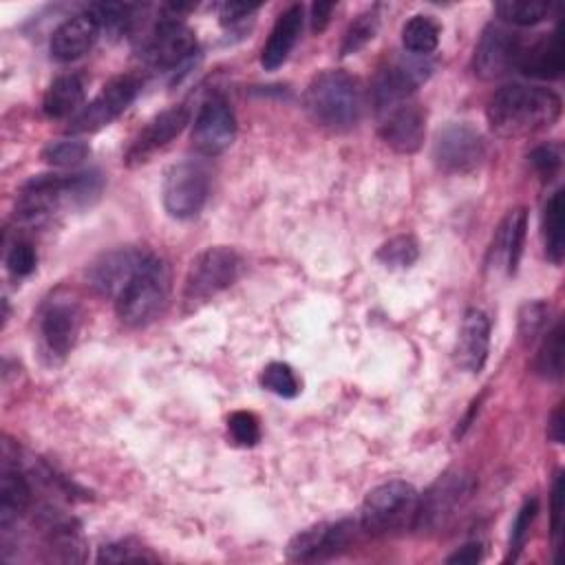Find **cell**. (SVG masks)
<instances>
[{
	"label": "cell",
	"mask_w": 565,
	"mask_h": 565,
	"mask_svg": "<svg viewBox=\"0 0 565 565\" xmlns=\"http://www.w3.org/2000/svg\"><path fill=\"white\" fill-rule=\"evenodd\" d=\"M402 44L415 55H428L439 44V26L430 15H413L402 29Z\"/></svg>",
	"instance_id": "obj_28"
},
{
	"label": "cell",
	"mask_w": 565,
	"mask_h": 565,
	"mask_svg": "<svg viewBox=\"0 0 565 565\" xmlns=\"http://www.w3.org/2000/svg\"><path fill=\"white\" fill-rule=\"evenodd\" d=\"M377 115H380V137L384 139L386 146L404 154L419 150L426 135V113L413 97Z\"/></svg>",
	"instance_id": "obj_14"
},
{
	"label": "cell",
	"mask_w": 565,
	"mask_h": 565,
	"mask_svg": "<svg viewBox=\"0 0 565 565\" xmlns=\"http://www.w3.org/2000/svg\"><path fill=\"white\" fill-rule=\"evenodd\" d=\"M561 148L556 143H543V146H536L532 152H530V163L532 168L536 170V174L541 179H552L558 168H561Z\"/></svg>",
	"instance_id": "obj_38"
},
{
	"label": "cell",
	"mask_w": 565,
	"mask_h": 565,
	"mask_svg": "<svg viewBox=\"0 0 565 565\" xmlns=\"http://www.w3.org/2000/svg\"><path fill=\"white\" fill-rule=\"evenodd\" d=\"M99 190L102 177L93 170L77 174H38L22 185L15 214L33 221L62 205H86L99 194Z\"/></svg>",
	"instance_id": "obj_3"
},
{
	"label": "cell",
	"mask_w": 565,
	"mask_h": 565,
	"mask_svg": "<svg viewBox=\"0 0 565 565\" xmlns=\"http://www.w3.org/2000/svg\"><path fill=\"white\" fill-rule=\"evenodd\" d=\"M561 115V97L550 88L523 84L501 86L488 102V121L501 137H519L550 128Z\"/></svg>",
	"instance_id": "obj_1"
},
{
	"label": "cell",
	"mask_w": 565,
	"mask_h": 565,
	"mask_svg": "<svg viewBox=\"0 0 565 565\" xmlns=\"http://www.w3.org/2000/svg\"><path fill=\"white\" fill-rule=\"evenodd\" d=\"M536 512H539V501L536 499H527L521 510L516 512V519L512 523V532H510V554H508V561H514L521 552V547L525 545V539L530 534V527L536 519Z\"/></svg>",
	"instance_id": "obj_36"
},
{
	"label": "cell",
	"mask_w": 565,
	"mask_h": 565,
	"mask_svg": "<svg viewBox=\"0 0 565 565\" xmlns=\"http://www.w3.org/2000/svg\"><path fill=\"white\" fill-rule=\"evenodd\" d=\"M168 269L157 256H148L143 267L115 298L117 316L124 324L143 327L154 320L168 302Z\"/></svg>",
	"instance_id": "obj_5"
},
{
	"label": "cell",
	"mask_w": 565,
	"mask_h": 565,
	"mask_svg": "<svg viewBox=\"0 0 565 565\" xmlns=\"http://www.w3.org/2000/svg\"><path fill=\"white\" fill-rule=\"evenodd\" d=\"M79 309L68 298H53L44 305L40 316V335L46 351L55 358H64L77 338Z\"/></svg>",
	"instance_id": "obj_18"
},
{
	"label": "cell",
	"mask_w": 565,
	"mask_h": 565,
	"mask_svg": "<svg viewBox=\"0 0 565 565\" xmlns=\"http://www.w3.org/2000/svg\"><path fill=\"white\" fill-rule=\"evenodd\" d=\"M488 349H490V320L483 311L470 309L463 316L457 347H455V358L457 364L470 373H479L488 360Z\"/></svg>",
	"instance_id": "obj_21"
},
{
	"label": "cell",
	"mask_w": 565,
	"mask_h": 565,
	"mask_svg": "<svg viewBox=\"0 0 565 565\" xmlns=\"http://www.w3.org/2000/svg\"><path fill=\"white\" fill-rule=\"evenodd\" d=\"M333 9H335L333 2H316L311 7V29L320 33L329 24V18H331Z\"/></svg>",
	"instance_id": "obj_43"
},
{
	"label": "cell",
	"mask_w": 565,
	"mask_h": 565,
	"mask_svg": "<svg viewBox=\"0 0 565 565\" xmlns=\"http://www.w3.org/2000/svg\"><path fill=\"white\" fill-rule=\"evenodd\" d=\"M497 13L501 20L516 26H532L547 18L550 2L541 0H501L497 2Z\"/></svg>",
	"instance_id": "obj_29"
},
{
	"label": "cell",
	"mask_w": 565,
	"mask_h": 565,
	"mask_svg": "<svg viewBox=\"0 0 565 565\" xmlns=\"http://www.w3.org/2000/svg\"><path fill=\"white\" fill-rule=\"evenodd\" d=\"M256 9V4H245V2H227L221 7V20L223 22H236L247 18L252 11Z\"/></svg>",
	"instance_id": "obj_42"
},
{
	"label": "cell",
	"mask_w": 565,
	"mask_h": 565,
	"mask_svg": "<svg viewBox=\"0 0 565 565\" xmlns=\"http://www.w3.org/2000/svg\"><path fill=\"white\" fill-rule=\"evenodd\" d=\"M375 31H377V13L375 11H366V13L358 15L349 24V29H347V33L342 38V46H340L342 55L358 53L366 42L373 40Z\"/></svg>",
	"instance_id": "obj_35"
},
{
	"label": "cell",
	"mask_w": 565,
	"mask_h": 565,
	"mask_svg": "<svg viewBox=\"0 0 565 565\" xmlns=\"http://www.w3.org/2000/svg\"><path fill=\"white\" fill-rule=\"evenodd\" d=\"M260 384L271 391L274 395L278 397H296L298 391H300V384H298V377L296 373L291 371L289 364H282V362H271L263 369V375H260Z\"/></svg>",
	"instance_id": "obj_34"
},
{
	"label": "cell",
	"mask_w": 565,
	"mask_h": 565,
	"mask_svg": "<svg viewBox=\"0 0 565 565\" xmlns=\"http://www.w3.org/2000/svg\"><path fill=\"white\" fill-rule=\"evenodd\" d=\"M305 106L313 121L331 130L353 128L364 110L362 84L347 71L318 73L305 93Z\"/></svg>",
	"instance_id": "obj_2"
},
{
	"label": "cell",
	"mask_w": 565,
	"mask_h": 565,
	"mask_svg": "<svg viewBox=\"0 0 565 565\" xmlns=\"http://www.w3.org/2000/svg\"><path fill=\"white\" fill-rule=\"evenodd\" d=\"M148 252L135 249V247H121V249H113L108 254H104L102 258H97L86 276L90 287L108 298H117L121 294V289L135 278V274L143 267V263L148 260Z\"/></svg>",
	"instance_id": "obj_16"
},
{
	"label": "cell",
	"mask_w": 565,
	"mask_h": 565,
	"mask_svg": "<svg viewBox=\"0 0 565 565\" xmlns=\"http://www.w3.org/2000/svg\"><path fill=\"white\" fill-rule=\"evenodd\" d=\"M547 435L552 441L561 444V439H563V408L561 406L552 413V419L547 424Z\"/></svg>",
	"instance_id": "obj_45"
},
{
	"label": "cell",
	"mask_w": 565,
	"mask_h": 565,
	"mask_svg": "<svg viewBox=\"0 0 565 565\" xmlns=\"http://www.w3.org/2000/svg\"><path fill=\"white\" fill-rule=\"evenodd\" d=\"M521 38L501 24H488L475 46L472 71L481 79H497L516 66L521 55Z\"/></svg>",
	"instance_id": "obj_11"
},
{
	"label": "cell",
	"mask_w": 565,
	"mask_h": 565,
	"mask_svg": "<svg viewBox=\"0 0 565 565\" xmlns=\"http://www.w3.org/2000/svg\"><path fill=\"white\" fill-rule=\"evenodd\" d=\"M141 88V82L132 75H119L110 79L99 95L88 102L71 121L68 132H95L104 126H108L113 119H117L137 97Z\"/></svg>",
	"instance_id": "obj_9"
},
{
	"label": "cell",
	"mask_w": 565,
	"mask_h": 565,
	"mask_svg": "<svg viewBox=\"0 0 565 565\" xmlns=\"http://www.w3.org/2000/svg\"><path fill=\"white\" fill-rule=\"evenodd\" d=\"M481 561V545L479 543H468L461 550H457L455 554L448 556V563H459V565H472Z\"/></svg>",
	"instance_id": "obj_44"
},
{
	"label": "cell",
	"mask_w": 565,
	"mask_h": 565,
	"mask_svg": "<svg viewBox=\"0 0 565 565\" xmlns=\"http://www.w3.org/2000/svg\"><path fill=\"white\" fill-rule=\"evenodd\" d=\"M31 503V488L24 475L18 468H2L0 477V512H2V525H7L11 519H15L20 512H24Z\"/></svg>",
	"instance_id": "obj_26"
},
{
	"label": "cell",
	"mask_w": 565,
	"mask_h": 565,
	"mask_svg": "<svg viewBox=\"0 0 565 565\" xmlns=\"http://www.w3.org/2000/svg\"><path fill=\"white\" fill-rule=\"evenodd\" d=\"M84 95H86V88H84V79L79 75H73V73L60 75L46 88L42 110L51 119H64L79 110Z\"/></svg>",
	"instance_id": "obj_25"
},
{
	"label": "cell",
	"mask_w": 565,
	"mask_h": 565,
	"mask_svg": "<svg viewBox=\"0 0 565 565\" xmlns=\"http://www.w3.org/2000/svg\"><path fill=\"white\" fill-rule=\"evenodd\" d=\"M417 256H419L417 241L408 234L393 236L377 249V260L386 267H402V269L411 267L417 260Z\"/></svg>",
	"instance_id": "obj_32"
},
{
	"label": "cell",
	"mask_w": 565,
	"mask_h": 565,
	"mask_svg": "<svg viewBox=\"0 0 565 565\" xmlns=\"http://www.w3.org/2000/svg\"><path fill=\"white\" fill-rule=\"evenodd\" d=\"M97 561L99 563H132V561H154V556L148 554L139 545L124 541V543H110V545L102 547Z\"/></svg>",
	"instance_id": "obj_40"
},
{
	"label": "cell",
	"mask_w": 565,
	"mask_h": 565,
	"mask_svg": "<svg viewBox=\"0 0 565 565\" xmlns=\"http://www.w3.org/2000/svg\"><path fill=\"white\" fill-rule=\"evenodd\" d=\"M550 322V305L534 300V302H525L519 311V335L523 344L534 342L547 327Z\"/></svg>",
	"instance_id": "obj_33"
},
{
	"label": "cell",
	"mask_w": 565,
	"mask_h": 565,
	"mask_svg": "<svg viewBox=\"0 0 565 565\" xmlns=\"http://www.w3.org/2000/svg\"><path fill=\"white\" fill-rule=\"evenodd\" d=\"M486 159V143L479 130L468 124H448L437 132L433 143V161L439 170L463 174Z\"/></svg>",
	"instance_id": "obj_10"
},
{
	"label": "cell",
	"mask_w": 565,
	"mask_h": 565,
	"mask_svg": "<svg viewBox=\"0 0 565 565\" xmlns=\"http://www.w3.org/2000/svg\"><path fill=\"white\" fill-rule=\"evenodd\" d=\"M552 539L558 545L561 539V510H563V477L556 475L554 488H552Z\"/></svg>",
	"instance_id": "obj_41"
},
{
	"label": "cell",
	"mask_w": 565,
	"mask_h": 565,
	"mask_svg": "<svg viewBox=\"0 0 565 565\" xmlns=\"http://www.w3.org/2000/svg\"><path fill=\"white\" fill-rule=\"evenodd\" d=\"M543 241H545V256L550 263L561 265L565 243H563V190H556L543 214Z\"/></svg>",
	"instance_id": "obj_27"
},
{
	"label": "cell",
	"mask_w": 565,
	"mask_h": 565,
	"mask_svg": "<svg viewBox=\"0 0 565 565\" xmlns=\"http://www.w3.org/2000/svg\"><path fill=\"white\" fill-rule=\"evenodd\" d=\"M99 22L90 11L64 20L51 35V55L60 62H73L88 53L99 38Z\"/></svg>",
	"instance_id": "obj_20"
},
{
	"label": "cell",
	"mask_w": 565,
	"mask_h": 565,
	"mask_svg": "<svg viewBox=\"0 0 565 565\" xmlns=\"http://www.w3.org/2000/svg\"><path fill=\"white\" fill-rule=\"evenodd\" d=\"M236 137V115L221 95L207 97L192 124V143L203 154L223 152Z\"/></svg>",
	"instance_id": "obj_12"
},
{
	"label": "cell",
	"mask_w": 565,
	"mask_h": 565,
	"mask_svg": "<svg viewBox=\"0 0 565 565\" xmlns=\"http://www.w3.org/2000/svg\"><path fill=\"white\" fill-rule=\"evenodd\" d=\"M475 490L477 481L468 470H446L419 497L413 527L419 530L422 534H437L446 530L470 503Z\"/></svg>",
	"instance_id": "obj_4"
},
{
	"label": "cell",
	"mask_w": 565,
	"mask_h": 565,
	"mask_svg": "<svg viewBox=\"0 0 565 565\" xmlns=\"http://www.w3.org/2000/svg\"><path fill=\"white\" fill-rule=\"evenodd\" d=\"M194 51H196V38L192 29L177 18H163L152 29L143 46V57L150 66L166 71L188 62Z\"/></svg>",
	"instance_id": "obj_13"
},
{
	"label": "cell",
	"mask_w": 565,
	"mask_h": 565,
	"mask_svg": "<svg viewBox=\"0 0 565 565\" xmlns=\"http://www.w3.org/2000/svg\"><path fill=\"white\" fill-rule=\"evenodd\" d=\"M38 256L31 243L26 241H15L7 254V269L15 276V278H24L35 269Z\"/></svg>",
	"instance_id": "obj_39"
},
{
	"label": "cell",
	"mask_w": 565,
	"mask_h": 565,
	"mask_svg": "<svg viewBox=\"0 0 565 565\" xmlns=\"http://www.w3.org/2000/svg\"><path fill=\"white\" fill-rule=\"evenodd\" d=\"M525 227H527V214L523 207H516L508 212V216L501 221L492 247H490V258L494 263L505 265L508 274L516 271V265L521 260L523 252V241H525Z\"/></svg>",
	"instance_id": "obj_24"
},
{
	"label": "cell",
	"mask_w": 565,
	"mask_h": 565,
	"mask_svg": "<svg viewBox=\"0 0 565 565\" xmlns=\"http://www.w3.org/2000/svg\"><path fill=\"white\" fill-rule=\"evenodd\" d=\"M426 75H428V66L415 64V62H399L380 71L371 88L375 110L382 113L404 99H411L413 90L422 79H426Z\"/></svg>",
	"instance_id": "obj_19"
},
{
	"label": "cell",
	"mask_w": 565,
	"mask_h": 565,
	"mask_svg": "<svg viewBox=\"0 0 565 565\" xmlns=\"http://www.w3.org/2000/svg\"><path fill=\"white\" fill-rule=\"evenodd\" d=\"M190 113L185 106H170L154 115L148 126L135 137L126 152V163L128 166H139L148 161L157 150L168 146L174 137L181 135V130L188 126Z\"/></svg>",
	"instance_id": "obj_17"
},
{
	"label": "cell",
	"mask_w": 565,
	"mask_h": 565,
	"mask_svg": "<svg viewBox=\"0 0 565 565\" xmlns=\"http://www.w3.org/2000/svg\"><path fill=\"white\" fill-rule=\"evenodd\" d=\"M241 256L232 247H207L190 265L183 285V305L188 311L201 307L223 289H227L241 274Z\"/></svg>",
	"instance_id": "obj_7"
},
{
	"label": "cell",
	"mask_w": 565,
	"mask_h": 565,
	"mask_svg": "<svg viewBox=\"0 0 565 565\" xmlns=\"http://www.w3.org/2000/svg\"><path fill=\"white\" fill-rule=\"evenodd\" d=\"M227 428L232 439L238 446H254L260 439V428H258V419L254 413L249 411H236L230 415L227 419Z\"/></svg>",
	"instance_id": "obj_37"
},
{
	"label": "cell",
	"mask_w": 565,
	"mask_h": 565,
	"mask_svg": "<svg viewBox=\"0 0 565 565\" xmlns=\"http://www.w3.org/2000/svg\"><path fill=\"white\" fill-rule=\"evenodd\" d=\"M210 194V174L201 163L181 161L166 172L161 196L163 207L174 218L196 216Z\"/></svg>",
	"instance_id": "obj_8"
},
{
	"label": "cell",
	"mask_w": 565,
	"mask_h": 565,
	"mask_svg": "<svg viewBox=\"0 0 565 565\" xmlns=\"http://www.w3.org/2000/svg\"><path fill=\"white\" fill-rule=\"evenodd\" d=\"M355 536V523L342 519L338 523H320L298 532L289 545L287 556L291 561H322L342 552Z\"/></svg>",
	"instance_id": "obj_15"
},
{
	"label": "cell",
	"mask_w": 565,
	"mask_h": 565,
	"mask_svg": "<svg viewBox=\"0 0 565 565\" xmlns=\"http://www.w3.org/2000/svg\"><path fill=\"white\" fill-rule=\"evenodd\" d=\"M88 154H90V148H88L86 141H82V139H60V141H51L44 148L42 159L51 166H57V168H73V166H79Z\"/></svg>",
	"instance_id": "obj_31"
},
{
	"label": "cell",
	"mask_w": 565,
	"mask_h": 565,
	"mask_svg": "<svg viewBox=\"0 0 565 565\" xmlns=\"http://www.w3.org/2000/svg\"><path fill=\"white\" fill-rule=\"evenodd\" d=\"M417 490L399 479L380 483L362 503V527L371 534H395L415 525Z\"/></svg>",
	"instance_id": "obj_6"
},
{
	"label": "cell",
	"mask_w": 565,
	"mask_h": 565,
	"mask_svg": "<svg viewBox=\"0 0 565 565\" xmlns=\"http://www.w3.org/2000/svg\"><path fill=\"white\" fill-rule=\"evenodd\" d=\"M302 7L300 4H291L287 7L274 22V29L263 46L260 53V64L265 71H276L278 66L285 64V60L289 57L291 49L296 46L300 31H302Z\"/></svg>",
	"instance_id": "obj_22"
},
{
	"label": "cell",
	"mask_w": 565,
	"mask_h": 565,
	"mask_svg": "<svg viewBox=\"0 0 565 565\" xmlns=\"http://www.w3.org/2000/svg\"><path fill=\"white\" fill-rule=\"evenodd\" d=\"M516 66L525 75L539 77V79H556V77H561L563 66H565L561 31L556 29L552 35L539 40L530 49H523L521 55H519Z\"/></svg>",
	"instance_id": "obj_23"
},
{
	"label": "cell",
	"mask_w": 565,
	"mask_h": 565,
	"mask_svg": "<svg viewBox=\"0 0 565 565\" xmlns=\"http://www.w3.org/2000/svg\"><path fill=\"white\" fill-rule=\"evenodd\" d=\"M536 373L547 380H558L563 373V324L558 322L543 340L536 353Z\"/></svg>",
	"instance_id": "obj_30"
}]
</instances>
